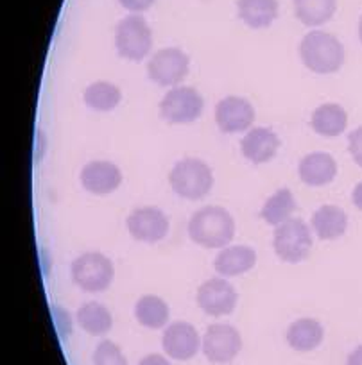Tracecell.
Listing matches in <instances>:
<instances>
[{
    "label": "cell",
    "mask_w": 362,
    "mask_h": 365,
    "mask_svg": "<svg viewBox=\"0 0 362 365\" xmlns=\"http://www.w3.org/2000/svg\"><path fill=\"white\" fill-rule=\"evenodd\" d=\"M235 235V220L223 206H205L188 220V237L206 249L228 247Z\"/></svg>",
    "instance_id": "6da1fadb"
},
{
    "label": "cell",
    "mask_w": 362,
    "mask_h": 365,
    "mask_svg": "<svg viewBox=\"0 0 362 365\" xmlns=\"http://www.w3.org/2000/svg\"><path fill=\"white\" fill-rule=\"evenodd\" d=\"M300 58L314 73H336L343 68L344 47L333 34L311 31L300 43Z\"/></svg>",
    "instance_id": "7a4b0ae2"
},
{
    "label": "cell",
    "mask_w": 362,
    "mask_h": 365,
    "mask_svg": "<svg viewBox=\"0 0 362 365\" xmlns=\"http://www.w3.org/2000/svg\"><path fill=\"white\" fill-rule=\"evenodd\" d=\"M169 182L176 195L188 201H199L206 197L213 187L212 168L198 158H185L169 172Z\"/></svg>",
    "instance_id": "3957f363"
},
{
    "label": "cell",
    "mask_w": 362,
    "mask_h": 365,
    "mask_svg": "<svg viewBox=\"0 0 362 365\" xmlns=\"http://www.w3.org/2000/svg\"><path fill=\"white\" fill-rule=\"evenodd\" d=\"M72 282L88 294H99L110 289L115 278L114 262L101 252H84L70 265Z\"/></svg>",
    "instance_id": "277c9868"
},
{
    "label": "cell",
    "mask_w": 362,
    "mask_h": 365,
    "mask_svg": "<svg viewBox=\"0 0 362 365\" xmlns=\"http://www.w3.org/2000/svg\"><path fill=\"white\" fill-rule=\"evenodd\" d=\"M115 48L129 61H142L153 48V33L140 15H128L115 27Z\"/></svg>",
    "instance_id": "5b68a950"
},
{
    "label": "cell",
    "mask_w": 362,
    "mask_h": 365,
    "mask_svg": "<svg viewBox=\"0 0 362 365\" xmlns=\"http://www.w3.org/2000/svg\"><path fill=\"white\" fill-rule=\"evenodd\" d=\"M273 247L282 262L300 263L312 249L311 227L301 219H289L276 226Z\"/></svg>",
    "instance_id": "8992f818"
},
{
    "label": "cell",
    "mask_w": 362,
    "mask_h": 365,
    "mask_svg": "<svg viewBox=\"0 0 362 365\" xmlns=\"http://www.w3.org/2000/svg\"><path fill=\"white\" fill-rule=\"evenodd\" d=\"M205 101L192 86H174L160 103V115L169 124H191L203 113Z\"/></svg>",
    "instance_id": "52a82bcc"
},
{
    "label": "cell",
    "mask_w": 362,
    "mask_h": 365,
    "mask_svg": "<svg viewBox=\"0 0 362 365\" xmlns=\"http://www.w3.org/2000/svg\"><path fill=\"white\" fill-rule=\"evenodd\" d=\"M188 56L181 48L167 47L151 56L147 76L158 86H178L188 76Z\"/></svg>",
    "instance_id": "ba28073f"
},
{
    "label": "cell",
    "mask_w": 362,
    "mask_h": 365,
    "mask_svg": "<svg viewBox=\"0 0 362 365\" xmlns=\"http://www.w3.org/2000/svg\"><path fill=\"white\" fill-rule=\"evenodd\" d=\"M203 353L212 364H230L242 349V336L233 326L212 324L203 336Z\"/></svg>",
    "instance_id": "9c48e42d"
},
{
    "label": "cell",
    "mask_w": 362,
    "mask_h": 365,
    "mask_svg": "<svg viewBox=\"0 0 362 365\" xmlns=\"http://www.w3.org/2000/svg\"><path fill=\"white\" fill-rule=\"evenodd\" d=\"M198 307L210 317H223L235 310L238 301L237 290L223 278L206 279L198 289Z\"/></svg>",
    "instance_id": "30bf717a"
},
{
    "label": "cell",
    "mask_w": 362,
    "mask_h": 365,
    "mask_svg": "<svg viewBox=\"0 0 362 365\" xmlns=\"http://www.w3.org/2000/svg\"><path fill=\"white\" fill-rule=\"evenodd\" d=\"M129 235L144 244H156L169 233V219L156 206H144L133 210L126 219Z\"/></svg>",
    "instance_id": "8fae6325"
},
{
    "label": "cell",
    "mask_w": 362,
    "mask_h": 365,
    "mask_svg": "<svg viewBox=\"0 0 362 365\" xmlns=\"http://www.w3.org/2000/svg\"><path fill=\"white\" fill-rule=\"evenodd\" d=\"M161 346L165 354L172 360H192L199 353V347L203 346V340L199 339V333L196 331L191 322L176 321L167 324L164 336H161Z\"/></svg>",
    "instance_id": "7c38bea8"
},
{
    "label": "cell",
    "mask_w": 362,
    "mask_h": 365,
    "mask_svg": "<svg viewBox=\"0 0 362 365\" xmlns=\"http://www.w3.org/2000/svg\"><path fill=\"white\" fill-rule=\"evenodd\" d=\"M253 122H255V110L249 101L230 96L217 103L216 124L223 133L235 135V133L248 131Z\"/></svg>",
    "instance_id": "4fadbf2b"
},
{
    "label": "cell",
    "mask_w": 362,
    "mask_h": 365,
    "mask_svg": "<svg viewBox=\"0 0 362 365\" xmlns=\"http://www.w3.org/2000/svg\"><path fill=\"white\" fill-rule=\"evenodd\" d=\"M81 185L86 192L94 195L114 194L122 182V172L111 161H90L83 167L79 174Z\"/></svg>",
    "instance_id": "5bb4252c"
},
{
    "label": "cell",
    "mask_w": 362,
    "mask_h": 365,
    "mask_svg": "<svg viewBox=\"0 0 362 365\" xmlns=\"http://www.w3.org/2000/svg\"><path fill=\"white\" fill-rule=\"evenodd\" d=\"M280 149V138L269 128H253L242 138L241 150L242 156L251 163H267L276 156Z\"/></svg>",
    "instance_id": "9a60e30c"
},
{
    "label": "cell",
    "mask_w": 362,
    "mask_h": 365,
    "mask_svg": "<svg viewBox=\"0 0 362 365\" xmlns=\"http://www.w3.org/2000/svg\"><path fill=\"white\" fill-rule=\"evenodd\" d=\"M298 174L307 187H326L336 179L337 163L328 153H311L300 161Z\"/></svg>",
    "instance_id": "2e32d148"
},
{
    "label": "cell",
    "mask_w": 362,
    "mask_h": 365,
    "mask_svg": "<svg viewBox=\"0 0 362 365\" xmlns=\"http://www.w3.org/2000/svg\"><path fill=\"white\" fill-rule=\"evenodd\" d=\"M256 263L255 249L249 245H228L217 255L213 262V269L224 276V278H233L241 274L249 272Z\"/></svg>",
    "instance_id": "e0dca14e"
},
{
    "label": "cell",
    "mask_w": 362,
    "mask_h": 365,
    "mask_svg": "<svg viewBox=\"0 0 362 365\" xmlns=\"http://www.w3.org/2000/svg\"><path fill=\"white\" fill-rule=\"evenodd\" d=\"M323 339H325V329H323L321 322L311 317L294 321L286 333L287 344L300 353L314 351L316 347L321 346Z\"/></svg>",
    "instance_id": "ac0fdd59"
},
{
    "label": "cell",
    "mask_w": 362,
    "mask_h": 365,
    "mask_svg": "<svg viewBox=\"0 0 362 365\" xmlns=\"http://www.w3.org/2000/svg\"><path fill=\"white\" fill-rule=\"evenodd\" d=\"M312 227L321 240H337L348 230V215L336 205H325L312 215Z\"/></svg>",
    "instance_id": "d6986e66"
},
{
    "label": "cell",
    "mask_w": 362,
    "mask_h": 365,
    "mask_svg": "<svg viewBox=\"0 0 362 365\" xmlns=\"http://www.w3.org/2000/svg\"><path fill=\"white\" fill-rule=\"evenodd\" d=\"M278 0H237L238 19L251 29H266L278 16Z\"/></svg>",
    "instance_id": "ffe728a7"
},
{
    "label": "cell",
    "mask_w": 362,
    "mask_h": 365,
    "mask_svg": "<svg viewBox=\"0 0 362 365\" xmlns=\"http://www.w3.org/2000/svg\"><path fill=\"white\" fill-rule=\"evenodd\" d=\"M348 125V113L341 104L336 103H326L316 108L314 113L311 117V128L314 129L318 135L333 136L343 135L344 129Z\"/></svg>",
    "instance_id": "44dd1931"
},
{
    "label": "cell",
    "mask_w": 362,
    "mask_h": 365,
    "mask_svg": "<svg viewBox=\"0 0 362 365\" xmlns=\"http://www.w3.org/2000/svg\"><path fill=\"white\" fill-rule=\"evenodd\" d=\"M77 322L88 335L103 336L114 326V317H111L110 310L104 304L97 303V301H90V303H84L83 307H79Z\"/></svg>",
    "instance_id": "7402d4cb"
},
{
    "label": "cell",
    "mask_w": 362,
    "mask_h": 365,
    "mask_svg": "<svg viewBox=\"0 0 362 365\" xmlns=\"http://www.w3.org/2000/svg\"><path fill=\"white\" fill-rule=\"evenodd\" d=\"M84 104H86L90 110L101 111V113H106V111L115 110L119 106L122 99V93L119 90V86H115L114 83H108V81H96V83L88 84L84 88L83 93Z\"/></svg>",
    "instance_id": "603a6c76"
},
{
    "label": "cell",
    "mask_w": 362,
    "mask_h": 365,
    "mask_svg": "<svg viewBox=\"0 0 362 365\" xmlns=\"http://www.w3.org/2000/svg\"><path fill=\"white\" fill-rule=\"evenodd\" d=\"M337 0H294V15L303 26L318 27L336 15Z\"/></svg>",
    "instance_id": "cb8c5ba5"
},
{
    "label": "cell",
    "mask_w": 362,
    "mask_h": 365,
    "mask_svg": "<svg viewBox=\"0 0 362 365\" xmlns=\"http://www.w3.org/2000/svg\"><path fill=\"white\" fill-rule=\"evenodd\" d=\"M296 212V199L289 188H280L266 201V205L260 210V217L266 220L269 226H280L282 222L291 219V215Z\"/></svg>",
    "instance_id": "d4e9b609"
},
{
    "label": "cell",
    "mask_w": 362,
    "mask_h": 365,
    "mask_svg": "<svg viewBox=\"0 0 362 365\" xmlns=\"http://www.w3.org/2000/svg\"><path fill=\"white\" fill-rule=\"evenodd\" d=\"M135 317L144 328L161 329L169 322V307L161 297L144 296L136 301Z\"/></svg>",
    "instance_id": "484cf974"
},
{
    "label": "cell",
    "mask_w": 362,
    "mask_h": 365,
    "mask_svg": "<svg viewBox=\"0 0 362 365\" xmlns=\"http://www.w3.org/2000/svg\"><path fill=\"white\" fill-rule=\"evenodd\" d=\"M94 365H129L121 347L111 340H103L94 351Z\"/></svg>",
    "instance_id": "4316f807"
},
{
    "label": "cell",
    "mask_w": 362,
    "mask_h": 365,
    "mask_svg": "<svg viewBox=\"0 0 362 365\" xmlns=\"http://www.w3.org/2000/svg\"><path fill=\"white\" fill-rule=\"evenodd\" d=\"M348 150L351 154V160L362 168V125L355 128L348 135Z\"/></svg>",
    "instance_id": "83f0119b"
},
{
    "label": "cell",
    "mask_w": 362,
    "mask_h": 365,
    "mask_svg": "<svg viewBox=\"0 0 362 365\" xmlns=\"http://www.w3.org/2000/svg\"><path fill=\"white\" fill-rule=\"evenodd\" d=\"M119 4H121L124 9H128V11L140 13L149 9L151 6L154 4V0H119Z\"/></svg>",
    "instance_id": "f1b7e54d"
},
{
    "label": "cell",
    "mask_w": 362,
    "mask_h": 365,
    "mask_svg": "<svg viewBox=\"0 0 362 365\" xmlns=\"http://www.w3.org/2000/svg\"><path fill=\"white\" fill-rule=\"evenodd\" d=\"M139 365H171V361L161 354H147L139 361Z\"/></svg>",
    "instance_id": "f546056e"
},
{
    "label": "cell",
    "mask_w": 362,
    "mask_h": 365,
    "mask_svg": "<svg viewBox=\"0 0 362 365\" xmlns=\"http://www.w3.org/2000/svg\"><path fill=\"white\" fill-rule=\"evenodd\" d=\"M351 202H353L355 208L362 212V181L357 182L353 190H351Z\"/></svg>",
    "instance_id": "4dcf8cb0"
},
{
    "label": "cell",
    "mask_w": 362,
    "mask_h": 365,
    "mask_svg": "<svg viewBox=\"0 0 362 365\" xmlns=\"http://www.w3.org/2000/svg\"><path fill=\"white\" fill-rule=\"evenodd\" d=\"M346 365H362V346H357L348 354Z\"/></svg>",
    "instance_id": "1f68e13d"
},
{
    "label": "cell",
    "mask_w": 362,
    "mask_h": 365,
    "mask_svg": "<svg viewBox=\"0 0 362 365\" xmlns=\"http://www.w3.org/2000/svg\"><path fill=\"white\" fill-rule=\"evenodd\" d=\"M358 40H361L362 43V15H361V20H358Z\"/></svg>",
    "instance_id": "d6a6232c"
}]
</instances>
